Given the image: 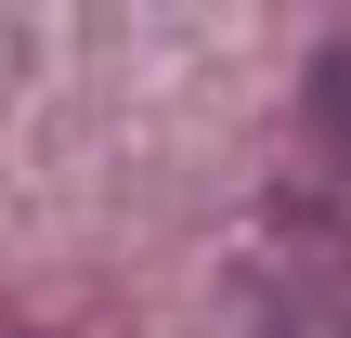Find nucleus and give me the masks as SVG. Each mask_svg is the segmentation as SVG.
I'll return each mask as SVG.
<instances>
[{"label": "nucleus", "mask_w": 351, "mask_h": 338, "mask_svg": "<svg viewBox=\"0 0 351 338\" xmlns=\"http://www.w3.org/2000/svg\"><path fill=\"white\" fill-rule=\"evenodd\" d=\"M313 130H326V156L351 169V39H326V52H313Z\"/></svg>", "instance_id": "1"}]
</instances>
